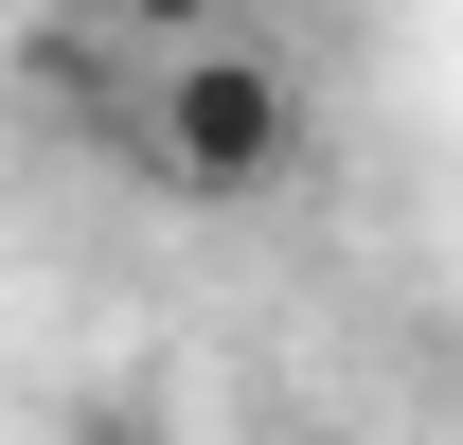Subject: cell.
Returning <instances> with one entry per match:
<instances>
[{
    "label": "cell",
    "instance_id": "1",
    "mask_svg": "<svg viewBox=\"0 0 463 445\" xmlns=\"http://www.w3.org/2000/svg\"><path fill=\"white\" fill-rule=\"evenodd\" d=\"M125 125H143V161H161L178 196H268L286 143H303V90H286L268 54H232V36H214V54H161V90H143Z\"/></svg>",
    "mask_w": 463,
    "mask_h": 445
},
{
    "label": "cell",
    "instance_id": "2",
    "mask_svg": "<svg viewBox=\"0 0 463 445\" xmlns=\"http://www.w3.org/2000/svg\"><path fill=\"white\" fill-rule=\"evenodd\" d=\"M71 18H125V36H161V54H214L232 0H71Z\"/></svg>",
    "mask_w": 463,
    "mask_h": 445
}]
</instances>
